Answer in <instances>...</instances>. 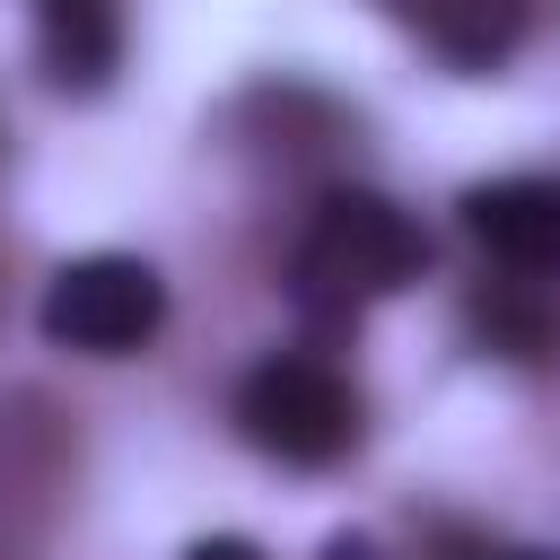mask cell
Here are the masks:
<instances>
[{
	"instance_id": "1",
	"label": "cell",
	"mask_w": 560,
	"mask_h": 560,
	"mask_svg": "<svg viewBox=\"0 0 560 560\" xmlns=\"http://www.w3.org/2000/svg\"><path fill=\"white\" fill-rule=\"evenodd\" d=\"M420 262H429L420 219H411V210H394V201H385V192H368V184H341V192H324V201L306 210V236H298L289 280H298V298H306V306L350 315V306H376V298L411 289V280H420Z\"/></svg>"
},
{
	"instance_id": "2",
	"label": "cell",
	"mask_w": 560,
	"mask_h": 560,
	"mask_svg": "<svg viewBox=\"0 0 560 560\" xmlns=\"http://www.w3.org/2000/svg\"><path fill=\"white\" fill-rule=\"evenodd\" d=\"M236 429L280 464H341L359 446V394L324 359L280 350L236 385Z\"/></svg>"
},
{
	"instance_id": "3",
	"label": "cell",
	"mask_w": 560,
	"mask_h": 560,
	"mask_svg": "<svg viewBox=\"0 0 560 560\" xmlns=\"http://www.w3.org/2000/svg\"><path fill=\"white\" fill-rule=\"evenodd\" d=\"M158 324H166V280L140 254H79L44 289V341L88 350V359H122Z\"/></svg>"
},
{
	"instance_id": "4",
	"label": "cell",
	"mask_w": 560,
	"mask_h": 560,
	"mask_svg": "<svg viewBox=\"0 0 560 560\" xmlns=\"http://www.w3.org/2000/svg\"><path fill=\"white\" fill-rule=\"evenodd\" d=\"M464 228L490 262L516 280H560V184L551 175H499L464 192Z\"/></svg>"
},
{
	"instance_id": "5",
	"label": "cell",
	"mask_w": 560,
	"mask_h": 560,
	"mask_svg": "<svg viewBox=\"0 0 560 560\" xmlns=\"http://www.w3.org/2000/svg\"><path fill=\"white\" fill-rule=\"evenodd\" d=\"M402 35H420L446 70H499L525 44L534 0H376Z\"/></svg>"
},
{
	"instance_id": "6",
	"label": "cell",
	"mask_w": 560,
	"mask_h": 560,
	"mask_svg": "<svg viewBox=\"0 0 560 560\" xmlns=\"http://www.w3.org/2000/svg\"><path fill=\"white\" fill-rule=\"evenodd\" d=\"M44 52H52V79L61 88H105L114 79V52H122L114 0H44Z\"/></svg>"
},
{
	"instance_id": "7",
	"label": "cell",
	"mask_w": 560,
	"mask_h": 560,
	"mask_svg": "<svg viewBox=\"0 0 560 560\" xmlns=\"http://www.w3.org/2000/svg\"><path fill=\"white\" fill-rule=\"evenodd\" d=\"M184 560H262V551H254L245 534H210V542H192Z\"/></svg>"
},
{
	"instance_id": "8",
	"label": "cell",
	"mask_w": 560,
	"mask_h": 560,
	"mask_svg": "<svg viewBox=\"0 0 560 560\" xmlns=\"http://www.w3.org/2000/svg\"><path fill=\"white\" fill-rule=\"evenodd\" d=\"M324 560H376V542H359V534H332V542H324Z\"/></svg>"
},
{
	"instance_id": "9",
	"label": "cell",
	"mask_w": 560,
	"mask_h": 560,
	"mask_svg": "<svg viewBox=\"0 0 560 560\" xmlns=\"http://www.w3.org/2000/svg\"><path fill=\"white\" fill-rule=\"evenodd\" d=\"M525 560H560V551H525Z\"/></svg>"
}]
</instances>
